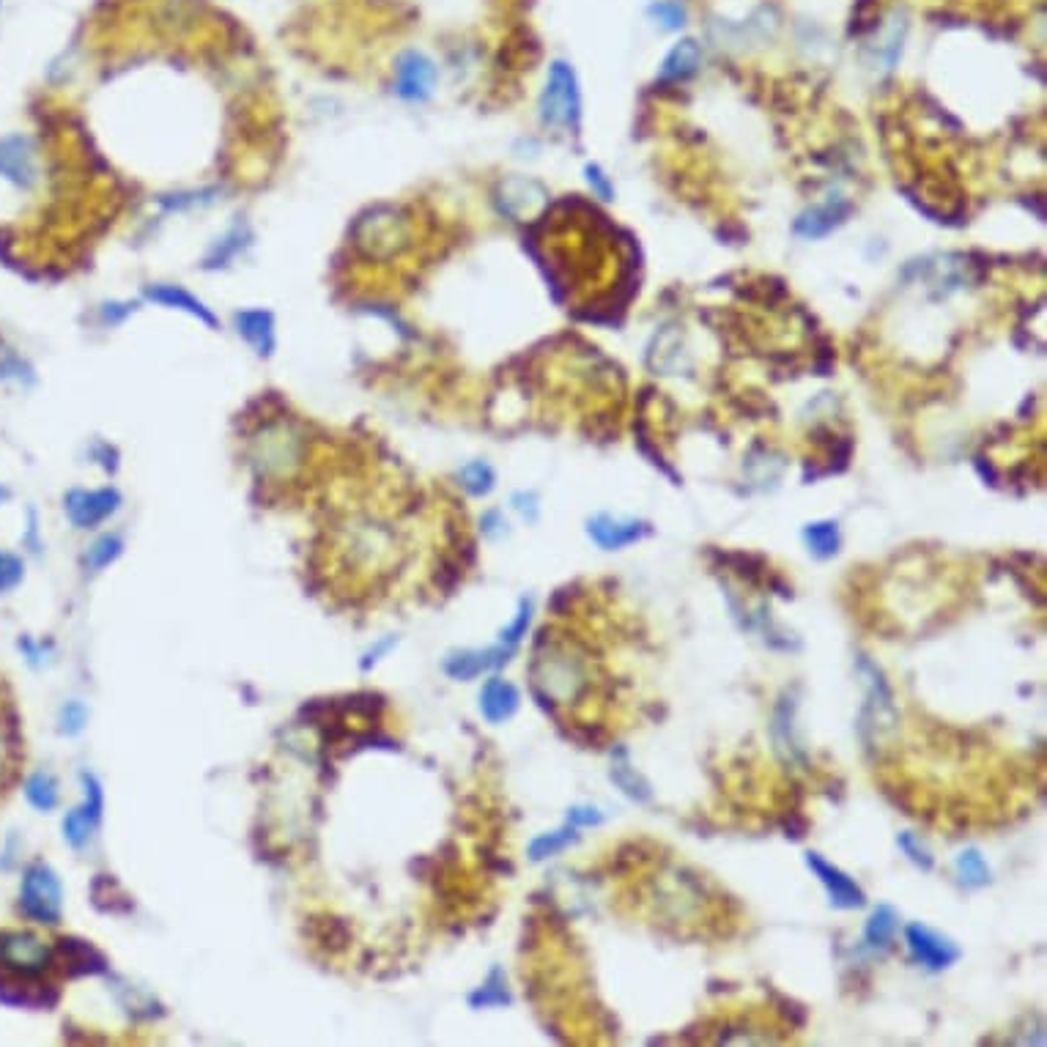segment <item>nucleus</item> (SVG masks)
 <instances>
[{"instance_id": "nucleus-17", "label": "nucleus", "mask_w": 1047, "mask_h": 1047, "mask_svg": "<svg viewBox=\"0 0 1047 1047\" xmlns=\"http://www.w3.org/2000/svg\"><path fill=\"white\" fill-rule=\"evenodd\" d=\"M519 688L503 677H492L481 692V713L488 724H503L519 710Z\"/></svg>"}, {"instance_id": "nucleus-3", "label": "nucleus", "mask_w": 1047, "mask_h": 1047, "mask_svg": "<svg viewBox=\"0 0 1047 1047\" xmlns=\"http://www.w3.org/2000/svg\"><path fill=\"white\" fill-rule=\"evenodd\" d=\"M578 119H582V93H578L576 75L565 60H554L540 93V121L549 126L578 130Z\"/></svg>"}, {"instance_id": "nucleus-15", "label": "nucleus", "mask_w": 1047, "mask_h": 1047, "mask_svg": "<svg viewBox=\"0 0 1047 1047\" xmlns=\"http://www.w3.org/2000/svg\"><path fill=\"white\" fill-rule=\"evenodd\" d=\"M143 297H146L148 302L163 305V308H168V310H181V313H187V316H192V319L203 321V324L211 327V330L220 324V321H217V316L211 313V310L206 308V305L200 302L195 294H189L187 288H181V286H170V283H152V286L143 288Z\"/></svg>"}, {"instance_id": "nucleus-27", "label": "nucleus", "mask_w": 1047, "mask_h": 1047, "mask_svg": "<svg viewBox=\"0 0 1047 1047\" xmlns=\"http://www.w3.org/2000/svg\"><path fill=\"white\" fill-rule=\"evenodd\" d=\"M121 551H124V540H121L119 534H102V538H99L97 543L86 551L82 565H86L91 573H99L102 567H108L110 562L119 560Z\"/></svg>"}, {"instance_id": "nucleus-31", "label": "nucleus", "mask_w": 1047, "mask_h": 1047, "mask_svg": "<svg viewBox=\"0 0 1047 1047\" xmlns=\"http://www.w3.org/2000/svg\"><path fill=\"white\" fill-rule=\"evenodd\" d=\"M247 244H250V231H247V228H233V231L228 233V236L222 239L220 244H217L214 253H211L209 261H206V266H209V269H217V266H225L228 261L236 258V255L242 253V250L247 247Z\"/></svg>"}, {"instance_id": "nucleus-24", "label": "nucleus", "mask_w": 1047, "mask_h": 1047, "mask_svg": "<svg viewBox=\"0 0 1047 1047\" xmlns=\"http://www.w3.org/2000/svg\"><path fill=\"white\" fill-rule=\"evenodd\" d=\"M611 782H615L617 787H620L622 793L628 795V798L639 801V804H648V801L653 798V790H650V784L644 782L642 776H639L637 768L628 765V760H626V754H622V751H620V760H617L615 768H611Z\"/></svg>"}, {"instance_id": "nucleus-30", "label": "nucleus", "mask_w": 1047, "mask_h": 1047, "mask_svg": "<svg viewBox=\"0 0 1047 1047\" xmlns=\"http://www.w3.org/2000/svg\"><path fill=\"white\" fill-rule=\"evenodd\" d=\"M36 373H33L31 362L14 349L0 346V382H16V384H33Z\"/></svg>"}, {"instance_id": "nucleus-43", "label": "nucleus", "mask_w": 1047, "mask_h": 1047, "mask_svg": "<svg viewBox=\"0 0 1047 1047\" xmlns=\"http://www.w3.org/2000/svg\"><path fill=\"white\" fill-rule=\"evenodd\" d=\"M0 771H3V749H0Z\"/></svg>"}, {"instance_id": "nucleus-14", "label": "nucleus", "mask_w": 1047, "mask_h": 1047, "mask_svg": "<svg viewBox=\"0 0 1047 1047\" xmlns=\"http://www.w3.org/2000/svg\"><path fill=\"white\" fill-rule=\"evenodd\" d=\"M516 650L505 648H488V650H461V653L448 655L444 661V672H448L453 681H475L477 675L488 670H497V666L508 664V659L514 655Z\"/></svg>"}, {"instance_id": "nucleus-21", "label": "nucleus", "mask_w": 1047, "mask_h": 1047, "mask_svg": "<svg viewBox=\"0 0 1047 1047\" xmlns=\"http://www.w3.org/2000/svg\"><path fill=\"white\" fill-rule=\"evenodd\" d=\"M896 929H900V913L891 905H878L872 911L870 922H867L864 940L872 949H891V944H894L896 938Z\"/></svg>"}, {"instance_id": "nucleus-13", "label": "nucleus", "mask_w": 1047, "mask_h": 1047, "mask_svg": "<svg viewBox=\"0 0 1047 1047\" xmlns=\"http://www.w3.org/2000/svg\"><path fill=\"white\" fill-rule=\"evenodd\" d=\"M233 327H236L239 338L247 343L258 356H272L277 349V332H275V316L264 308L239 310L233 316Z\"/></svg>"}, {"instance_id": "nucleus-29", "label": "nucleus", "mask_w": 1047, "mask_h": 1047, "mask_svg": "<svg viewBox=\"0 0 1047 1047\" xmlns=\"http://www.w3.org/2000/svg\"><path fill=\"white\" fill-rule=\"evenodd\" d=\"M459 481L472 497H486V494H492L497 475H494V470L486 461H472V464H466L464 470L459 472Z\"/></svg>"}, {"instance_id": "nucleus-1", "label": "nucleus", "mask_w": 1047, "mask_h": 1047, "mask_svg": "<svg viewBox=\"0 0 1047 1047\" xmlns=\"http://www.w3.org/2000/svg\"><path fill=\"white\" fill-rule=\"evenodd\" d=\"M250 464L258 477H291L305 464L308 444L302 431L291 422H266L250 437Z\"/></svg>"}, {"instance_id": "nucleus-39", "label": "nucleus", "mask_w": 1047, "mask_h": 1047, "mask_svg": "<svg viewBox=\"0 0 1047 1047\" xmlns=\"http://www.w3.org/2000/svg\"><path fill=\"white\" fill-rule=\"evenodd\" d=\"M395 642H398V639L395 637H387V639H382V642L376 644V648H371L365 653V659H362V670H371L373 664H376V661H382V655H387L389 650L395 648Z\"/></svg>"}, {"instance_id": "nucleus-23", "label": "nucleus", "mask_w": 1047, "mask_h": 1047, "mask_svg": "<svg viewBox=\"0 0 1047 1047\" xmlns=\"http://www.w3.org/2000/svg\"><path fill=\"white\" fill-rule=\"evenodd\" d=\"M510 1004V990L508 982H505L503 968H492L486 982L470 995V1006L475 1010H492V1006H508Z\"/></svg>"}, {"instance_id": "nucleus-28", "label": "nucleus", "mask_w": 1047, "mask_h": 1047, "mask_svg": "<svg viewBox=\"0 0 1047 1047\" xmlns=\"http://www.w3.org/2000/svg\"><path fill=\"white\" fill-rule=\"evenodd\" d=\"M957 874L971 889H982L990 883V867L977 848H968L957 856Z\"/></svg>"}, {"instance_id": "nucleus-7", "label": "nucleus", "mask_w": 1047, "mask_h": 1047, "mask_svg": "<svg viewBox=\"0 0 1047 1047\" xmlns=\"http://www.w3.org/2000/svg\"><path fill=\"white\" fill-rule=\"evenodd\" d=\"M0 178L16 189H33L42 178L36 141L25 132H11L0 137Z\"/></svg>"}, {"instance_id": "nucleus-26", "label": "nucleus", "mask_w": 1047, "mask_h": 1047, "mask_svg": "<svg viewBox=\"0 0 1047 1047\" xmlns=\"http://www.w3.org/2000/svg\"><path fill=\"white\" fill-rule=\"evenodd\" d=\"M576 839H578V826H573V823L567 820V826H562L560 831L540 834L538 839H532V845H529V859L532 861L551 859V856L562 853L567 845L576 842Z\"/></svg>"}, {"instance_id": "nucleus-11", "label": "nucleus", "mask_w": 1047, "mask_h": 1047, "mask_svg": "<svg viewBox=\"0 0 1047 1047\" xmlns=\"http://www.w3.org/2000/svg\"><path fill=\"white\" fill-rule=\"evenodd\" d=\"M905 944L911 949L913 960L922 962L929 971H944V968L955 966L960 960V949H957L955 940L924 927V924H907Z\"/></svg>"}, {"instance_id": "nucleus-4", "label": "nucleus", "mask_w": 1047, "mask_h": 1047, "mask_svg": "<svg viewBox=\"0 0 1047 1047\" xmlns=\"http://www.w3.org/2000/svg\"><path fill=\"white\" fill-rule=\"evenodd\" d=\"M20 907L27 918L38 924H58L64 913V891L58 874L47 864L36 861L22 874Z\"/></svg>"}, {"instance_id": "nucleus-19", "label": "nucleus", "mask_w": 1047, "mask_h": 1047, "mask_svg": "<svg viewBox=\"0 0 1047 1047\" xmlns=\"http://www.w3.org/2000/svg\"><path fill=\"white\" fill-rule=\"evenodd\" d=\"M848 211L850 206L845 203V200H828L826 206H817V209L806 211V214L795 222V233H801V236L806 239L826 236L828 231H834V228L842 222V217L848 214Z\"/></svg>"}, {"instance_id": "nucleus-22", "label": "nucleus", "mask_w": 1047, "mask_h": 1047, "mask_svg": "<svg viewBox=\"0 0 1047 1047\" xmlns=\"http://www.w3.org/2000/svg\"><path fill=\"white\" fill-rule=\"evenodd\" d=\"M804 543H806V549H809L812 554L817 556V560H828V556H834L839 551V543H842V538H839L837 521L806 524V527H804Z\"/></svg>"}, {"instance_id": "nucleus-32", "label": "nucleus", "mask_w": 1047, "mask_h": 1047, "mask_svg": "<svg viewBox=\"0 0 1047 1047\" xmlns=\"http://www.w3.org/2000/svg\"><path fill=\"white\" fill-rule=\"evenodd\" d=\"M529 622H532V598H521L519 600V615H516V620L510 622V626L503 631L505 648H510V650L519 648L521 639L527 637Z\"/></svg>"}, {"instance_id": "nucleus-36", "label": "nucleus", "mask_w": 1047, "mask_h": 1047, "mask_svg": "<svg viewBox=\"0 0 1047 1047\" xmlns=\"http://www.w3.org/2000/svg\"><path fill=\"white\" fill-rule=\"evenodd\" d=\"M86 721H88V713L86 707H82V702H69V705L60 710V732L66 735L80 732V729L86 727Z\"/></svg>"}, {"instance_id": "nucleus-20", "label": "nucleus", "mask_w": 1047, "mask_h": 1047, "mask_svg": "<svg viewBox=\"0 0 1047 1047\" xmlns=\"http://www.w3.org/2000/svg\"><path fill=\"white\" fill-rule=\"evenodd\" d=\"M699 44L694 38H683L681 44L672 47V53L664 58V66H661V80H688L694 71L699 69Z\"/></svg>"}, {"instance_id": "nucleus-33", "label": "nucleus", "mask_w": 1047, "mask_h": 1047, "mask_svg": "<svg viewBox=\"0 0 1047 1047\" xmlns=\"http://www.w3.org/2000/svg\"><path fill=\"white\" fill-rule=\"evenodd\" d=\"M650 16L655 22H661V27L666 31H677V27L686 25V9L675 0H659V3L650 5Z\"/></svg>"}, {"instance_id": "nucleus-40", "label": "nucleus", "mask_w": 1047, "mask_h": 1047, "mask_svg": "<svg viewBox=\"0 0 1047 1047\" xmlns=\"http://www.w3.org/2000/svg\"><path fill=\"white\" fill-rule=\"evenodd\" d=\"M514 508L519 510L527 521L538 519V499H534V494H516Z\"/></svg>"}, {"instance_id": "nucleus-12", "label": "nucleus", "mask_w": 1047, "mask_h": 1047, "mask_svg": "<svg viewBox=\"0 0 1047 1047\" xmlns=\"http://www.w3.org/2000/svg\"><path fill=\"white\" fill-rule=\"evenodd\" d=\"M806 864L809 870L817 874L823 885H826L828 896H831L834 907H842V911H856V907L867 905V894L859 883H856L850 874H845L839 867L828 864L820 853H806Z\"/></svg>"}, {"instance_id": "nucleus-18", "label": "nucleus", "mask_w": 1047, "mask_h": 1047, "mask_svg": "<svg viewBox=\"0 0 1047 1047\" xmlns=\"http://www.w3.org/2000/svg\"><path fill=\"white\" fill-rule=\"evenodd\" d=\"M538 189H540V184L524 181V178H514V181L503 184V198H499V206H503L505 214H510L514 220L532 217L545 200V192L534 195V198H532V192H538Z\"/></svg>"}, {"instance_id": "nucleus-5", "label": "nucleus", "mask_w": 1047, "mask_h": 1047, "mask_svg": "<svg viewBox=\"0 0 1047 1047\" xmlns=\"http://www.w3.org/2000/svg\"><path fill=\"white\" fill-rule=\"evenodd\" d=\"M53 962V949L47 940H42L33 933H0V971L11 973V977L33 979L42 977Z\"/></svg>"}, {"instance_id": "nucleus-6", "label": "nucleus", "mask_w": 1047, "mask_h": 1047, "mask_svg": "<svg viewBox=\"0 0 1047 1047\" xmlns=\"http://www.w3.org/2000/svg\"><path fill=\"white\" fill-rule=\"evenodd\" d=\"M859 672L867 681V686H870V692H867V705L864 710H861V721H859L861 738H867L870 732L874 735L889 732V729L896 727L894 694H891L883 672H880L878 664H872L867 655H861L859 659Z\"/></svg>"}, {"instance_id": "nucleus-10", "label": "nucleus", "mask_w": 1047, "mask_h": 1047, "mask_svg": "<svg viewBox=\"0 0 1047 1047\" xmlns=\"http://www.w3.org/2000/svg\"><path fill=\"white\" fill-rule=\"evenodd\" d=\"M82 787H86V801L64 817V839L75 850H82L88 842H91L104 809L102 784H99L91 773H82Z\"/></svg>"}, {"instance_id": "nucleus-2", "label": "nucleus", "mask_w": 1047, "mask_h": 1047, "mask_svg": "<svg viewBox=\"0 0 1047 1047\" xmlns=\"http://www.w3.org/2000/svg\"><path fill=\"white\" fill-rule=\"evenodd\" d=\"M409 220L395 206H373L356 217L351 242L367 261H393L409 247Z\"/></svg>"}, {"instance_id": "nucleus-42", "label": "nucleus", "mask_w": 1047, "mask_h": 1047, "mask_svg": "<svg viewBox=\"0 0 1047 1047\" xmlns=\"http://www.w3.org/2000/svg\"><path fill=\"white\" fill-rule=\"evenodd\" d=\"M481 524H483V532H486L488 538H499V534L505 532V527H508V524H505L503 514H499V510H492V514L483 516Z\"/></svg>"}, {"instance_id": "nucleus-16", "label": "nucleus", "mask_w": 1047, "mask_h": 1047, "mask_svg": "<svg viewBox=\"0 0 1047 1047\" xmlns=\"http://www.w3.org/2000/svg\"><path fill=\"white\" fill-rule=\"evenodd\" d=\"M587 532L600 549H622V545H631L637 540H642L644 534L650 532V527L644 521H620L611 519L609 514H600L595 519H589Z\"/></svg>"}, {"instance_id": "nucleus-37", "label": "nucleus", "mask_w": 1047, "mask_h": 1047, "mask_svg": "<svg viewBox=\"0 0 1047 1047\" xmlns=\"http://www.w3.org/2000/svg\"><path fill=\"white\" fill-rule=\"evenodd\" d=\"M567 820L578 828H593L604 823V815H600L595 806H573V809L567 812Z\"/></svg>"}, {"instance_id": "nucleus-25", "label": "nucleus", "mask_w": 1047, "mask_h": 1047, "mask_svg": "<svg viewBox=\"0 0 1047 1047\" xmlns=\"http://www.w3.org/2000/svg\"><path fill=\"white\" fill-rule=\"evenodd\" d=\"M25 798L31 801V806H36L38 812H53L60 801V790L53 773L47 771L33 773V776L25 782Z\"/></svg>"}, {"instance_id": "nucleus-8", "label": "nucleus", "mask_w": 1047, "mask_h": 1047, "mask_svg": "<svg viewBox=\"0 0 1047 1047\" xmlns=\"http://www.w3.org/2000/svg\"><path fill=\"white\" fill-rule=\"evenodd\" d=\"M119 508H121V494L115 492V488H97V492L71 488V492L64 497L66 519L75 524L77 529L99 527V524L108 521Z\"/></svg>"}, {"instance_id": "nucleus-41", "label": "nucleus", "mask_w": 1047, "mask_h": 1047, "mask_svg": "<svg viewBox=\"0 0 1047 1047\" xmlns=\"http://www.w3.org/2000/svg\"><path fill=\"white\" fill-rule=\"evenodd\" d=\"M132 310H135V308H132V305H115V302H113V305H104V308H102V321H104V324H110V327L121 324V321H124L126 316L132 313Z\"/></svg>"}, {"instance_id": "nucleus-38", "label": "nucleus", "mask_w": 1047, "mask_h": 1047, "mask_svg": "<svg viewBox=\"0 0 1047 1047\" xmlns=\"http://www.w3.org/2000/svg\"><path fill=\"white\" fill-rule=\"evenodd\" d=\"M587 181H589V187H593L595 192L600 195V198L611 200V195H615V187H611V181H609V178H606V174L598 168V165H589V168H587Z\"/></svg>"}, {"instance_id": "nucleus-35", "label": "nucleus", "mask_w": 1047, "mask_h": 1047, "mask_svg": "<svg viewBox=\"0 0 1047 1047\" xmlns=\"http://www.w3.org/2000/svg\"><path fill=\"white\" fill-rule=\"evenodd\" d=\"M22 576H25V565H22L20 556L0 551V593L14 589L22 582Z\"/></svg>"}, {"instance_id": "nucleus-34", "label": "nucleus", "mask_w": 1047, "mask_h": 1047, "mask_svg": "<svg viewBox=\"0 0 1047 1047\" xmlns=\"http://www.w3.org/2000/svg\"><path fill=\"white\" fill-rule=\"evenodd\" d=\"M896 845H900L902 853H905L907 859L918 867V870L929 872L935 867V859L929 856V850L924 848L922 839H918L916 834H900V837H896Z\"/></svg>"}, {"instance_id": "nucleus-9", "label": "nucleus", "mask_w": 1047, "mask_h": 1047, "mask_svg": "<svg viewBox=\"0 0 1047 1047\" xmlns=\"http://www.w3.org/2000/svg\"><path fill=\"white\" fill-rule=\"evenodd\" d=\"M437 88V66L428 55L417 53V49H406L398 60H395V91L406 102H428Z\"/></svg>"}]
</instances>
